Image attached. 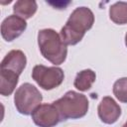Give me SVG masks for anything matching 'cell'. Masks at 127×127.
Here are the masks:
<instances>
[{"mask_svg":"<svg viewBox=\"0 0 127 127\" xmlns=\"http://www.w3.org/2000/svg\"><path fill=\"white\" fill-rule=\"evenodd\" d=\"M93 23L94 15L89 8H75L62 28L60 36L65 45H76L82 40L84 34L92 27Z\"/></svg>","mask_w":127,"mask_h":127,"instance_id":"cell-1","label":"cell"},{"mask_svg":"<svg viewBox=\"0 0 127 127\" xmlns=\"http://www.w3.org/2000/svg\"><path fill=\"white\" fill-rule=\"evenodd\" d=\"M38 45L43 57L54 64H63L67 55L66 45L53 29H44L38 33Z\"/></svg>","mask_w":127,"mask_h":127,"instance_id":"cell-2","label":"cell"},{"mask_svg":"<svg viewBox=\"0 0 127 127\" xmlns=\"http://www.w3.org/2000/svg\"><path fill=\"white\" fill-rule=\"evenodd\" d=\"M53 104L59 110L62 120L81 118L87 113L89 106L86 96L73 90L67 91Z\"/></svg>","mask_w":127,"mask_h":127,"instance_id":"cell-3","label":"cell"},{"mask_svg":"<svg viewBox=\"0 0 127 127\" xmlns=\"http://www.w3.org/2000/svg\"><path fill=\"white\" fill-rule=\"evenodd\" d=\"M43 96L39 89L31 83H23L15 92L14 103L17 110L23 115L32 114L42 102Z\"/></svg>","mask_w":127,"mask_h":127,"instance_id":"cell-4","label":"cell"},{"mask_svg":"<svg viewBox=\"0 0 127 127\" xmlns=\"http://www.w3.org/2000/svg\"><path fill=\"white\" fill-rule=\"evenodd\" d=\"M32 77L40 87L46 90H51L62 84L64 78V73L61 67L38 64L33 68Z\"/></svg>","mask_w":127,"mask_h":127,"instance_id":"cell-5","label":"cell"},{"mask_svg":"<svg viewBox=\"0 0 127 127\" xmlns=\"http://www.w3.org/2000/svg\"><path fill=\"white\" fill-rule=\"evenodd\" d=\"M34 123L39 127H54L61 120L59 110L54 104H40L32 113Z\"/></svg>","mask_w":127,"mask_h":127,"instance_id":"cell-6","label":"cell"},{"mask_svg":"<svg viewBox=\"0 0 127 127\" xmlns=\"http://www.w3.org/2000/svg\"><path fill=\"white\" fill-rule=\"evenodd\" d=\"M27 28L26 21L17 16L11 15L5 18L1 24V35L6 42H12L20 37Z\"/></svg>","mask_w":127,"mask_h":127,"instance_id":"cell-7","label":"cell"},{"mask_svg":"<svg viewBox=\"0 0 127 127\" xmlns=\"http://www.w3.org/2000/svg\"><path fill=\"white\" fill-rule=\"evenodd\" d=\"M97 111L100 120L105 124L115 123L121 115L120 106L110 96H105L102 98L98 105Z\"/></svg>","mask_w":127,"mask_h":127,"instance_id":"cell-8","label":"cell"},{"mask_svg":"<svg viewBox=\"0 0 127 127\" xmlns=\"http://www.w3.org/2000/svg\"><path fill=\"white\" fill-rule=\"evenodd\" d=\"M26 64L27 59L25 54L20 50H12L2 60L0 68L12 70L20 75L24 70Z\"/></svg>","mask_w":127,"mask_h":127,"instance_id":"cell-9","label":"cell"},{"mask_svg":"<svg viewBox=\"0 0 127 127\" xmlns=\"http://www.w3.org/2000/svg\"><path fill=\"white\" fill-rule=\"evenodd\" d=\"M19 81V74L8 69L0 68V93L3 96L10 95Z\"/></svg>","mask_w":127,"mask_h":127,"instance_id":"cell-10","label":"cell"},{"mask_svg":"<svg viewBox=\"0 0 127 127\" xmlns=\"http://www.w3.org/2000/svg\"><path fill=\"white\" fill-rule=\"evenodd\" d=\"M96 79V74L92 69H83L79 71L74 78V87L80 91H86L91 88Z\"/></svg>","mask_w":127,"mask_h":127,"instance_id":"cell-11","label":"cell"},{"mask_svg":"<svg viewBox=\"0 0 127 127\" xmlns=\"http://www.w3.org/2000/svg\"><path fill=\"white\" fill-rule=\"evenodd\" d=\"M37 3L32 0H19L14 4L13 11L15 15L23 18L24 20L34 16L37 11Z\"/></svg>","mask_w":127,"mask_h":127,"instance_id":"cell-12","label":"cell"},{"mask_svg":"<svg viewBox=\"0 0 127 127\" xmlns=\"http://www.w3.org/2000/svg\"><path fill=\"white\" fill-rule=\"evenodd\" d=\"M109 17L115 24L127 23V2H116L109 9Z\"/></svg>","mask_w":127,"mask_h":127,"instance_id":"cell-13","label":"cell"},{"mask_svg":"<svg viewBox=\"0 0 127 127\" xmlns=\"http://www.w3.org/2000/svg\"><path fill=\"white\" fill-rule=\"evenodd\" d=\"M113 93L119 101L127 103V77H121L114 82Z\"/></svg>","mask_w":127,"mask_h":127,"instance_id":"cell-14","label":"cell"},{"mask_svg":"<svg viewBox=\"0 0 127 127\" xmlns=\"http://www.w3.org/2000/svg\"><path fill=\"white\" fill-rule=\"evenodd\" d=\"M125 45H126V47H127V33H126V35H125Z\"/></svg>","mask_w":127,"mask_h":127,"instance_id":"cell-15","label":"cell"},{"mask_svg":"<svg viewBox=\"0 0 127 127\" xmlns=\"http://www.w3.org/2000/svg\"><path fill=\"white\" fill-rule=\"evenodd\" d=\"M122 127H127V121H126V122H125V124H124V125H123V126H122Z\"/></svg>","mask_w":127,"mask_h":127,"instance_id":"cell-16","label":"cell"}]
</instances>
